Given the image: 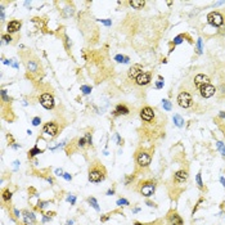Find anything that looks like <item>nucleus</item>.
<instances>
[{
	"instance_id": "nucleus-13",
	"label": "nucleus",
	"mask_w": 225,
	"mask_h": 225,
	"mask_svg": "<svg viewBox=\"0 0 225 225\" xmlns=\"http://www.w3.org/2000/svg\"><path fill=\"white\" fill-rule=\"evenodd\" d=\"M207 84H210V77L203 75V73H198V75L194 77V85H196L198 89L201 86H203V85H207Z\"/></svg>"
},
{
	"instance_id": "nucleus-15",
	"label": "nucleus",
	"mask_w": 225,
	"mask_h": 225,
	"mask_svg": "<svg viewBox=\"0 0 225 225\" xmlns=\"http://www.w3.org/2000/svg\"><path fill=\"white\" fill-rule=\"evenodd\" d=\"M21 26H22V23H21L20 21H10L9 23H8V26H7L8 34H13V32L20 31V30H21Z\"/></svg>"
},
{
	"instance_id": "nucleus-29",
	"label": "nucleus",
	"mask_w": 225,
	"mask_h": 225,
	"mask_svg": "<svg viewBox=\"0 0 225 225\" xmlns=\"http://www.w3.org/2000/svg\"><path fill=\"white\" fill-rule=\"evenodd\" d=\"M183 39H184V36H183V35H179V36H176L174 39V45H178V44H180L183 41Z\"/></svg>"
},
{
	"instance_id": "nucleus-23",
	"label": "nucleus",
	"mask_w": 225,
	"mask_h": 225,
	"mask_svg": "<svg viewBox=\"0 0 225 225\" xmlns=\"http://www.w3.org/2000/svg\"><path fill=\"white\" fill-rule=\"evenodd\" d=\"M24 219H26V223H35L36 219H35V215L34 213H28V212H24Z\"/></svg>"
},
{
	"instance_id": "nucleus-21",
	"label": "nucleus",
	"mask_w": 225,
	"mask_h": 225,
	"mask_svg": "<svg viewBox=\"0 0 225 225\" xmlns=\"http://www.w3.org/2000/svg\"><path fill=\"white\" fill-rule=\"evenodd\" d=\"M10 198H12V192H10L9 189H4V190H3V199H4L5 202H9Z\"/></svg>"
},
{
	"instance_id": "nucleus-34",
	"label": "nucleus",
	"mask_w": 225,
	"mask_h": 225,
	"mask_svg": "<svg viewBox=\"0 0 225 225\" xmlns=\"http://www.w3.org/2000/svg\"><path fill=\"white\" fill-rule=\"evenodd\" d=\"M218 147L220 148V150H221V155H223L224 157H225V147L223 145V143H221V142H219V143H218Z\"/></svg>"
},
{
	"instance_id": "nucleus-30",
	"label": "nucleus",
	"mask_w": 225,
	"mask_h": 225,
	"mask_svg": "<svg viewBox=\"0 0 225 225\" xmlns=\"http://www.w3.org/2000/svg\"><path fill=\"white\" fill-rule=\"evenodd\" d=\"M197 53L198 54L202 53V40L201 39H198V41H197Z\"/></svg>"
},
{
	"instance_id": "nucleus-14",
	"label": "nucleus",
	"mask_w": 225,
	"mask_h": 225,
	"mask_svg": "<svg viewBox=\"0 0 225 225\" xmlns=\"http://www.w3.org/2000/svg\"><path fill=\"white\" fill-rule=\"evenodd\" d=\"M136 85H139V86H145V85H148L150 82V73L149 72H143L140 73V75L136 77Z\"/></svg>"
},
{
	"instance_id": "nucleus-17",
	"label": "nucleus",
	"mask_w": 225,
	"mask_h": 225,
	"mask_svg": "<svg viewBox=\"0 0 225 225\" xmlns=\"http://www.w3.org/2000/svg\"><path fill=\"white\" fill-rule=\"evenodd\" d=\"M130 5L134 9H143L145 5V1L144 0H133V1H130Z\"/></svg>"
},
{
	"instance_id": "nucleus-12",
	"label": "nucleus",
	"mask_w": 225,
	"mask_h": 225,
	"mask_svg": "<svg viewBox=\"0 0 225 225\" xmlns=\"http://www.w3.org/2000/svg\"><path fill=\"white\" fill-rule=\"evenodd\" d=\"M186 179H188V171L186 170H179L174 175V183H176V184H183V183L186 182Z\"/></svg>"
},
{
	"instance_id": "nucleus-38",
	"label": "nucleus",
	"mask_w": 225,
	"mask_h": 225,
	"mask_svg": "<svg viewBox=\"0 0 225 225\" xmlns=\"http://www.w3.org/2000/svg\"><path fill=\"white\" fill-rule=\"evenodd\" d=\"M156 87H157V89L163 87V81H157V82H156Z\"/></svg>"
},
{
	"instance_id": "nucleus-18",
	"label": "nucleus",
	"mask_w": 225,
	"mask_h": 225,
	"mask_svg": "<svg viewBox=\"0 0 225 225\" xmlns=\"http://www.w3.org/2000/svg\"><path fill=\"white\" fill-rule=\"evenodd\" d=\"M27 68H28V71H31V72H36L37 68H39V64H37L36 61H28L27 62Z\"/></svg>"
},
{
	"instance_id": "nucleus-37",
	"label": "nucleus",
	"mask_w": 225,
	"mask_h": 225,
	"mask_svg": "<svg viewBox=\"0 0 225 225\" xmlns=\"http://www.w3.org/2000/svg\"><path fill=\"white\" fill-rule=\"evenodd\" d=\"M3 40H5L7 43H10L12 41V36L10 35H3Z\"/></svg>"
},
{
	"instance_id": "nucleus-39",
	"label": "nucleus",
	"mask_w": 225,
	"mask_h": 225,
	"mask_svg": "<svg viewBox=\"0 0 225 225\" xmlns=\"http://www.w3.org/2000/svg\"><path fill=\"white\" fill-rule=\"evenodd\" d=\"M63 178H64L66 180H71V179H72V176H71L70 174H67V172H64V174H63Z\"/></svg>"
},
{
	"instance_id": "nucleus-27",
	"label": "nucleus",
	"mask_w": 225,
	"mask_h": 225,
	"mask_svg": "<svg viewBox=\"0 0 225 225\" xmlns=\"http://www.w3.org/2000/svg\"><path fill=\"white\" fill-rule=\"evenodd\" d=\"M196 180H197V184H198L199 188H203V183H202V179H201V172H198L197 174V178H196Z\"/></svg>"
},
{
	"instance_id": "nucleus-42",
	"label": "nucleus",
	"mask_w": 225,
	"mask_h": 225,
	"mask_svg": "<svg viewBox=\"0 0 225 225\" xmlns=\"http://www.w3.org/2000/svg\"><path fill=\"white\" fill-rule=\"evenodd\" d=\"M113 193H115V190H113V189H109V190L107 192V194H108V196H112V194H113Z\"/></svg>"
},
{
	"instance_id": "nucleus-32",
	"label": "nucleus",
	"mask_w": 225,
	"mask_h": 225,
	"mask_svg": "<svg viewBox=\"0 0 225 225\" xmlns=\"http://www.w3.org/2000/svg\"><path fill=\"white\" fill-rule=\"evenodd\" d=\"M77 142H79L77 145H79V147H81V148L85 147V144H87V143H86V139H85V138H80Z\"/></svg>"
},
{
	"instance_id": "nucleus-28",
	"label": "nucleus",
	"mask_w": 225,
	"mask_h": 225,
	"mask_svg": "<svg viewBox=\"0 0 225 225\" xmlns=\"http://www.w3.org/2000/svg\"><path fill=\"white\" fill-rule=\"evenodd\" d=\"M117 205H119V206H127V205H130V203H129L127 199H125V198H120L119 201H117Z\"/></svg>"
},
{
	"instance_id": "nucleus-5",
	"label": "nucleus",
	"mask_w": 225,
	"mask_h": 225,
	"mask_svg": "<svg viewBox=\"0 0 225 225\" xmlns=\"http://www.w3.org/2000/svg\"><path fill=\"white\" fill-rule=\"evenodd\" d=\"M207 22L213 27H220L224 23V16L219 12H211L207 16Z\"/></svg>"
},
{
	"instance_id": "nucleus-46",
	"label": "nucleus",
	"mask_w": 225,
	"mask_h": 225,
	"mask_svg": "<svg viewBox=\"0 0 225 225\" xmlns=\"http://www.w3.org/2000/svg\"><path fill=\"white\" fill-rule=\"evenodd\" d=\"M220 117H225V112H221V113H220Z\"/></svg>"
},
{
	"instance_id": "nucleus-24",
	"label": "nucleus",
	"mask_w": 225,
	"mask_h": 225,
	"mask_svg": "<svg viewBox=\"0 0 225 225\" xmlns=\"http://www.w3.org/2000/svg\"><path fill=\"white\" fill-rule=\"evenodd\" d=\"M87 201H89V203L93 206V207L95 208V210L97 211H99V206H98V202H97V199L94 198V197H90L89 199H87Z\"/></svg>"
},
{
	"instance_id": "nucleus-3",
	"label": "nucleus",
	"mask_w": 225,
	"mask_h": 225,
	"mask_svg": "<svg viewBox=\"0 0 225 225\" xmlns=\"http://www.w3.org/2000/svg\"><path fill=\"white\" fill-rule=\"evenodd\" d=\"M156 190V183L150 182V180H145V182H140V184L138 186V192L143 197H152L155 194Z\"/></svg>"
},
{
	"instance_id": "nucleus-36",
	"label": "nucleus",
	"mask_w": 225,
	"mask_h": 225,
	"mask_svg": "<svg viewBox=\"0 0 225 225\" xmlns=\"http://www.w3.org/2000/svg\"><path fill=\"white\" fill-rule=\"evenodd\" d=\"M67 201L68 202H71V205H75V202H76V197L75 196H70L67 198Z\"/></svg>"
},
{
	"instance_id": "nucleus-8",
	"label": "nucleus",
	"mask_w": 225,
	"mask_h": 225,
	"mask_svg": "<svg viewBox=\"0 0 225 225\" xmlns=\"http://www.w3.org/2000/svg\"><path fill=\"white\" fill-rule=\"evenodd\" d=\"M199 94H201V97L202 98H211V97H213L215 95V93H216V87L213 86V85H211V84H207V85H203V86H201L199 87Z\"/></svg>"
},
{
	"instance_id": "nucleus-33",
	"label": "nucleus",
	"mask_w": 225,
	"mask_h": 225,
	"mask_svg": "<svg viewBox=\"0 0 225 225\" xmlns=\"http://www.w3.org/2000/svg\"><path fill=\"white\" fill-rule=\"evenodd\" d=\"M40 122H41L40 117H35V119H32V125H34V126H39Z\"/></svg>"
},
{
	"instance_id": "nucleus-20",
	"label": "nucleus",
	"mask_w": 225,
	"mask_h": 225,
	"mask_svg": "<svg viewBox=\"0 0 225 225\" xmlns=\"http://www.w3.org/2000/svg\"><path fill=\"white\" fill-rule=\"evenodd\" d=\"M115 61H117L119 63H129V57H126V56H121V54H117L116 57H115Z\"/></svg>"
},
{
	"instance_id": "nucleus-1",
	"label": "nucleus",
	"mask_w": 225,
	"mask_h": 225,
	"mask_svg": "<svg viewBox=\"0 0 225 225\" xmlns=\"http://www.w3.org/2000/svg\"><path fill=\"white\" fill-rule=\"evenodd\" d=\"M107 178V170L99 161H94L89 166V179L90 183H100Z\"/></svg>"
},
{
	"instance_id": "nucleus-35",
	"label": "nucleus",
	"mask_w": 225,
	"mask_h": 225,
	"mask_svg": "<svg viewBox=\"0 0 225 225\" xmlns=\"http://www.w3.org/2000/svg\"><path fill=\"white\" fill-rule=\"evenodd\" d=\"M1 98H3V100H5V102H9V98L7 97V91L5 90H1Z\"/></svg>"
},
{
	"instance_id": "nucleus-31",
	"label": "nucleus",
	"mask_w": 225,
	"mask_h": 225,
	"mask_svg": "<svg viewBox=\"0 0 225 225\" xmlns=\"http://www.w3.org/2000/svg\"><path fill=\"white\" fill-rule=\"evenodd\" d=\"M85 139H86V143L89 145H91L93 143V138H91V134L90 133H86V136H85Z\"/></svg>"
},
{
	"instance_id": "nucleus-45",
	"label": "nucleus",
	"mask_w": 225,
	"mask_h": 225,
	"mask_svg": "<svg viewBox=\"0 0 225 225\" xmlns=\"http://www.w3.org/2000/svg\"><path fill=\"white\" fill-rule=\"evenodd\" d=\"M134 225H145V224H142V223H139V221H135V223H134Z\"/></svg>"
},
{
	"instance_id": "nucleus-11",
	"label": "nucleus",
	"mask_w": 225,
	"mask_h": 225,
	"mask_svg": "<svg viewBox=\"0 0 225 225\" xmlns=\"http://www.w3.org/2000/svg\"><path fill=\"white\" fill-rule=\"evenodd\" d=\"M140 73H143V67H142L140 64H134L133 67H130V70H129L127 76L130 80H136V77H138Z\"/></svg>"
},
{
	"instance_id": "nucleus-9",
	"label": "nucleus",
	"mask_w": 225,
	"mask_h": 225,
	"mask_svg": "<svg viewBox=\"0 0 225 225\" xmlns=\"http://www.w3.org/2000/svg\"><path fill=\"white\" fill-rule=\"evenodd\" d=\"M167 221L170 225H184V220L182 219V216L176 212V211H169L167 213Z\"/></svg>"
},
{
	"instance_id": "nucleus-2",
	"label": "nucleus",
	"mask_w": 225,
	"mask_h": 225,
	"mask_svg": "<svg viewBox=\"0 0 225 225\" xmlns=\"http://www.w3.org/2000/svg\"><path fill=\"white\" fill-rule=\"evenodd\" d=\"M135 162H136V167L145 169L152 162V155L149 152H147V150H138L135 155Z\"/></svg>"
},
{
	"instance_id": "nucleus-44",
	"label": "nucleus",
	"mask_w": 225,
	"mask_h": 225,
	"mask_svg": "<svg viewBox=\"0 0 225 225\" xmlns=\"http://www.w3.org/2000/svg\"><path fill=\"white\" fill-rule=\"evenodd\" d=\"M14 213H16V216H17V218H20V212H18V210H14Z\"/></svg>"
},
{
	"instance_id": "nucleus-26",
	"label": "nucleus",
	"mask_w": 225,
	"mask_h": 225,
	"mask_svg": "<svg viewBox=\"0 0 225 225\" xmlns=\"http://www.w3.org/2000/svg\"><path fill=\"white\" fill-rule=\"evenodd\" d=\"M81 91L84 93V94H90V93H91V87L87 86V85H82V86H81Z\"/></svg>"
},
{
	"instance_id": "nucleus-7",
	"label": "nucleus",
	"mask_w": 225,
	"mask_h": 225,
	"mask_svg": "<svg viewBox=\"0 0 225 225\" xmlns=\"http://www.w3.org/2000/svg\"><path fill=\"white\" fill-rule=\"evenodd\" d=\"M156 116V112L153 108H150V107H143L140 111V119L142 121L144 122H150L153 121V119H155Z\"/></svg>"
},
{
	"instance_id": "nucleus-43",
	"label": "nucleus",
	"mask_w": 225,
	"mask_h": 225,
	"mask_svg": "<svg viewBox=\"0 0 225 225\" xmlns=\"http://www.w3.org/2000/svg\"><path fill=\"white\" fill-rule=\"evenodd\" d=\"M220 182H221V184L225 186V179H224V178H220Z\"/></svg>"
},
{
	"instance_id": "nucleus-40",
	"label": "nucleus",
	"mask_w": 225,
	"mask_h": 225,
	"mask_svg": "<svg viewBox=\"0 0 225 225\" xmlns=\"http://www.w3.org/2000/svg\"><path fill=\"white\" fill-rule=\"evenodd\" d=\"M99 21L102 22V23H104V24H106V26H111V23H112L111 21H107V20H99Z\"/></svg>"
},
{
	"instance_id": "nucleus-4",
	"label": "nucleus",
	"mask_w": 225,
	"mask_h": 225,
	"mask_svg": "<svg viewBox=\"0 0 225 225\" xmlns=\"http://www.w3.org/2000/svg\"><path fill=\"white\" fill-rule=\"evenodd\" d=\"M178 104L182 108H189L193 104V98H192L190 93L188 91H182L178 95Z\"/></svg>"
},
{
	"instance_id": "nucleus-22",
	"label": "nucleus",
	"mask_w": 225,
	"mask_h": 225,
	"mask_svg": "<svg viewBox=\"0 0 225 225\" xmlns=\"http://www.w3.org/2000/svg\"><path fill=\"white\" fill-rule=\"evenodd\" d=\"M39 153H43V149H39L37 147H35V148H32L31 150H28V158H31V157H34V156H36V155H39Z\"/></svg>"
},
{
	"instance_id": "nucleus-6",
	"label": "nucleus",
	"mask_w": 225,
	"mask_h": 225,
	"mask_svg": "<svg viewBox=\"0 0 225 225\" xmlns=\"http://www.w3.org/2000/svg\"><path fill=\"white\" fill-rule=\"evenodd\" d=\"M40 104H41V106H43L45 109H52V108H54V104H56V102H54L53 95L49 94V93H44V94L40 97Z\"/></svg>"
},
{
	"instance_id": "nucleus-10",
	"label": "nucleus",
	"mask_w": 225,
	"mask_h": 225,
	"mask_svg": "<svg viewBox=\"0 0 225 225\" xmlns=\"http://www.w3.org/2000/svg\"><path fill=\"white\" fill-rule=\"evenodd\" d=\"M43 133H45L46 135L54 138L58 134V125L56 122H46L43 127Z\"/></svg>"
},
{
	"instance_id": "nucleus-19",
	"label": "nucleus",
	"mask_w": 225,
	"mask_h": 225,
	"mask_svg": "<svg viewBox=\"0 0 225 225\" xmlns=\"http://www.w3.org/2000/svg\"><path fill=\"white\" fill-rule=\"evenodd\" d=\"M174 122L178 127H183V126H184V120H183L179 115H175L174 116Z\"/></svg>"
},
{
	"instance_id": "nucleus-16",
	"label": "nucleus",
	"mask_w": 225,
	"mask_h": 225,
	"mask_svg": "<svg viewBox=\"0 0 225 225\" xmlns=\"http://www.w3.org/2000/svg\"><path fill=\"white\" fill-rule=\"evenodd\" d=\"M129 108L126 106H123V104H119V106H116V108H115L113 111V115L115 116H126V115H129Z\"/></svg>"
},
{
	"instance_id": "nucleus-41",
	"label": "nucleus",
	"mask_w": 225,
	"mask_h": 225,
	"mask_svg": "<svg viewBox=\"0 0 225 225\" xmlns=\"http://www.w3.org/2000/svg\"><path fill=\"white\" fill-rule=\"evenodd\" d=\"M56 174H57V175H61V176H63V174H64V172H63L61 169H57V170H56Z\"/></svg>"
},
{
	"instance_id": "nucleus-25",
	"label": "nucleus",
	"mask_w": 225,
	"mask_h": 225,
	"mask_svg": "<svg viewBox=\"0 0 225 225\" xmlns=\"http://www.w3.org/2000/svg\"><path fill=\"white\" fill-rule=\"evenodd\" d=\"M162 104H163L165 111H171V103H170L167 99H163L162 100Z\"/></svg>"
}]
</instances>
